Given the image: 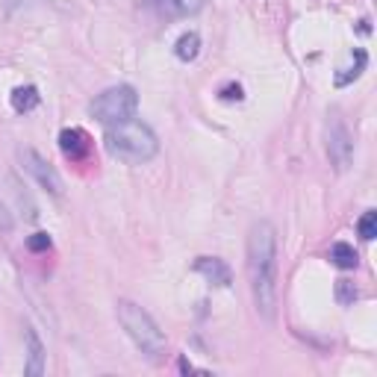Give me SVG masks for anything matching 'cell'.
I'll return each mask as SVG.
<instances>
[{
	"mask_svg": "<svg viewBox=\"0 0 377 377\" xmlns=\"http://www.w3.org/2000/svg\"><path fill=\"white\" fill-rule=\"evenodd\" d=\"M330 263L333 265H339V269H356V263H360V256H356V251L348 245V242H336L330 247Z\"/></svg>",
	"mask_w": 377,
	"mask_h": 377,
	"instance_id": "cell-14",
	"label": "cell"
},
{
	"mask_svg": "<svg viewBox=\"0 0 377 377\" xmlns=\"http://www.w3.org/2000/svg\"><path fill=\"white\" fill-rule=\"evenodd\" d=\"M327 160H330V165L336 168V171H348V168L354 165V136L351 130L345 127V121L339 118V112H330L327 115Z\"/></svg>",
	"mask_w": 377,
	"mask_h": 377,
	"instance_id": "cell-5",
	"label": "cell"
},
{
	"mask_svg": "<svg viewBox=\"0 0 377 377\" xmlns=\"http://www.w3.org/2000/svg\"><path fill=\"white\" fill-rule=\"evenodd\" d=\"M59 147H62V154L71 162H80V160H86V156H88V151H92V142H88L86 130H80V127H71V130L59 133Z\"/></svg>",
	"mask_w": 377,
	"mask_h": 377,
	"instance_id": "cell-10",
	"label": "cell"
},
{
	"mask_svg": "<svg viewBox=\"0 0 377 377\" xmlns=\"http://www.w3.org/2000/svg\"><path fill=\"white\" fill-rule=\"evenodd\" d=\"M51 236L47 233H33V236H27V251H33V254H42V251H51Z\"/></svg>",
	"mask_w": 377,
	"mask_h": 377,
	"instance_id": "cell-17",
	"label": "cell"
},
{
	"mask_svg": "<svg viewBox=\"0 0 377 377\" xmlns=\"http://www.w3.org/2000/svg\"><path fill=\"white\" fill-rule=\"evenodd\" d=\"M24 342H27V363H24V374L27 377H42L45 374V342L38 339V333L33 327H24Z\"/></svg>",
	"mask_w": 377,
	"mask_h": 377,
	"instance_id": "cell-9",
	"label": "cell"
},
{
	"mask_svg": "<svg viewBox=\"0 0 377 377\" xmlns=\"http://www.w3.org/2000/svg\"><path fill=\"white\" fill-rule=\"evenodd\" d=\"M115 315H118V324L124 327L127 336L133 339V345L147 356V360H160V356L165 354L168 339L160 330V324L151 319V313L147 310H142L138 304L121 297V301L115 304Z\"/></svg>",
	"mask_w": 377,
	"mask_h": 377,
	"instance_id": "cell-3",
	"label": "cell"
},
{
	"mask_svg": "<svg viewBox=\"0 0 377 377\" xmlns=\"http://www.w3.org/2000/svg\"><path fill=\"white\" fill-rule=\"evenodd\" d=\"M104 145H106L109 156H115V160H121L127 165H145L160 154V138H156V133L145 121H136V118L106 127Z\"/></svg>",
	"mask_w": 377,
	"mask_h": 377,
	"instance_id": "cell-2",
	"label": "cell"
},
{
	"mask_svg": "<svg viewBox=\"0 0 377 377\" xmlns=\"http://www.w3.org/2000/svg\"><path fill=\"white\" fill-rule=\"evenodd\" d=\"M147 6L154 9L160 18L171 21V18H188L204 9V0H147Z\"/></svg>",
	"mask_w": 377,
	"mask_h": 377,
	"instance_id": "cell-8",
	"label": "cell"
},
{
	"mask_svg": "<svg viewBox=\"0 0 377 377\" xmlns=\"http://www.w3.org/2000/svg\"><path fill=\"white\" fill-rule=\"evenodd\" d=\"M136 109H138V95H136L133 86H112L88 104L92 118H97V121L106 124V127L130 121L136 115Z\"/></svg>",
	"mask_w": 377,
	"mask_h": 377,
	"instance_id": "cell-4",
	"label": "cell"
},
{
	"mask_svg": "<svg viewBox=\"0 0 377 377\" xmlns=\"http://www.w3.org/2000/svg\"><path fill=\"white\" fill-rule=\"evenodd\" d=\"M360 297V289L351 283V280H336V301H339V306H354V301Z\"/></svg>",
	"mask_w": 377,
	"mask_h": 377,
	"instance_id": "cell-15",
	"label": "cell"
},
{
	"mask_svg": "<svg viewBox=\"0 0 377 377\" xmlns=\"http://www.w3.org/2000/svg\"><path fill=\"white\" fill-rule=\"evenodd\" d=\"M356 233H360L363 242H372L374 236H377V212H374V210L363 212V218L356 221Z\"/></svg>",
	"mask_w": 377,
	"mask_h": 377,
	"instance_id": "cell-16",
	"label": "cell"
},
{
	"mask_svg": "<svg viewBox=\"0 0 377 377\" xmlns=\"http://www.w3.org/2000/svg\"><path fill=\"white\" fill-rule=\"evenodd\" d=\"M247 280L254 306L265 321L277 313V230L271 221H254L247 230Z\"/></svg>",
	"mask_w": 377,
	"mask_h": 377,
	"instance_id": "cell-1",
	"label": "cell"
},
{
	"mask_svg": "<svg viewBox=\"0 0 377 377\" xmlns=\"http://www.w3.org/2000/svg\"><path fill=\"white\" fill-rule=\"evenodd\" d=\"M38 101H42V95H38L36 86H18L12 92V109L18 115H27L33 112V109L38 106Z\"/></svg>",
	"mask_w": 377,
	"mask_h": 377,
	"instance_id": "cell-12",
	"label": "cell"
},
{
	"mask_svg": "<svg viewBox=\"0 0 377 377\" xmlns=\"http://www.w3.org/2000/svg\"><path fill=\"white\" fill-rule=\"evenodd\" d=\"M365 65H369V53L356 47L354 56H351V65H348V68H342V71H336V77H333V86H336V88L351 86V83L356 80V77H360V74L365 71Z\"/></svg>",
	"mask_w": 377,
	"mask_h": 377,
	"instance_id": "cell-11",
	"label": "cell"
},
{
	"mask_svg": "<svg viewBox=\"0 0 377 377\" xmlns=\"http://www.w3.org/2000/svg\"><path fill=\"white\" fill-rule=\"evenodd\" d=\"M197 53H201V36H197L195 29H188V33H183L180 38H177L174 56L180 59V62H195Z\"/></svg>",
	"mask_w": 377,
	"mask_h": 377,
	"instance_id": "cell-13",
	"label": "cell"
},
{
	"mask_svg": "<svg viewBox=\"0 0 377 377\" xmlns=\"http://www.w3.org/2000/svg\"><path fill=\"white\" fill-rule=\"evenodd\" d=\"M15 230V218L9 212V206L0 201V233H12Z\"/></svg>",
	"mask_w": 377,
	"mask_h": 377,
	"instance_id": "cell-19",
	"label": "cell"
},
{
	"mask_svg": "<svg viewBox=\"0 0 377 377\" xmlns=\"http://www.w3.org/2000/svg\"><path fill=\"white\" fill-rule=\"evenodd\" d=\"M18 162H21L24 171L33 177V180L45 188L47 195H53V197H62L65 192V183H62V177H59V171L45 160L38 151H33V147H18Z\"/></svg>",
	"mask_w": 377,
	"mask_h": 377,
	"instance_id": "cell-6",
	"label": "cell"
},
{
	"mask_svg": "<svg viewBox=\"0 0 377 377\" xmlns=\"http://www.w3.org/2000/svg\"><path fill=\"white\" fill-rule=\"evenodd\" d=\"M218 97L221 101H227V104H239V101H245V88L239 86V83H227V86H221V92H218Z\"/></svg>",
	"mask_w": 377,
	"mask_h": 377,
	"instance_id": "cell-18",
	"label": "cell"
},
{
	"mask_svg": "<svg viewBox=\"0 0 377 377\" xmlns=\"http://www.w3.org/2000/svg\"><path fill=\"white\" fill-rule=\"evenodd\" d=\"M192 269L204 277L210 286H218V289H227V286L233 283V271L230 265H227L224 260H218V256H197Z\"/></svg>",
	"mask_w": 377,
	"mask_h": 377,
	"instance_id": "cell-7",
	"label": "cell"
},
{
	"mask_svg": "<svg viewBox=\"0 0 377 377\" xmlns=\"http://www.w3.org/2000/svg\"><path fill=\"white\" fill-rule=\"evenodd\" d=\"M356 29H360V33H369L372 27H369V21H365V18H363V21H360V27H356Z\"/></svg>",
	"mask_w": 377,
	"mask_h": 377,
	"instance_id": "cell-21",
	"label": "cell"
},
{
	"mask_svg": "<svg viewBox=\"0 0 377 377\" xmlns=\"http://www.w3.org/2000/svg\"><path fill=\"white\" fill-rule=\"evenodd\" d=\"M180 372H195V369H192V363L183 360V356H180Z\"/></svg>",
	"mask_w": 377,
	"mask_h": 377,
	"instance_id": "cell-20",
	"label": "cell"
}]
</instances>
